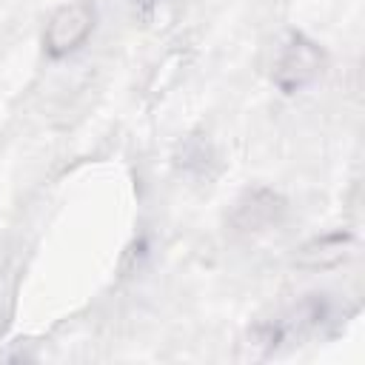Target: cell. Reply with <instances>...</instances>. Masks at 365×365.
I'll use <instances>...</instances> for the list:
<instances>
[{"instance_id": "cell-1", "label": "cell", "mask_w": 365, "mask_h": 365, "mask_svg": "<svg viewBox=\"0 0 365 365\" xmlns=\"http://www.w3.org/2000/svg\"><path fill=\"white\" fill-rule=\"evenodd\" d=\"M322 63L325 57L317 43H311L302 34H291L274 63V83L282 91H299L319 77Z\"/></svg>"}, {"instance_id": "cell-2", "label": "cell", "mask_w": 365, "mask_h": 365, "mask_svg": "<svg viewBox=\"0 0 365 365\" xmlns=\"http://www.w3.org/2000/svg\"><path fill=\"white\" fill-rule=\"evenodd\" d=\"M91 29H94V9L88 3L77 0V3L60 6L43 31L46 51L51 57H63V54L74 51L77 46H83L86 37L91 34Z\"/></svg>"}, {"instance_id": "cell-3", "label": "cell", "mask_w": 365, "mask_h": 365, "mask_svg": "<svg viewBox=\"0 0 365 365\" xmlns=\"http://www.w3.org/2000/svg\"><path fill=\"white\" fill-rule=\"evenodd\" d=\"M351 234L348 231H334V234H325V237H317L311 242H305L294 262L299 268H311V271H325V268H334L339 265L345 257H348V248H351Z\"/></svg>"}, {"instance_id": "cell-4", "label": "cell", "mask_w": 365, "mask_h": 365, "mask_svg": "<svg viewBox=\"0 0 365 365\" xmlns=\"http://www.w3.org/2000/svg\"><path fill=\"white\" fill-rule=\"evenodd\" d=\"M282 211V200L271 191H248L240 202H237V211H234V225L242 228V231H257L262 225H268L271 220H277V214Z\"/></svg>"}]
</instances>
